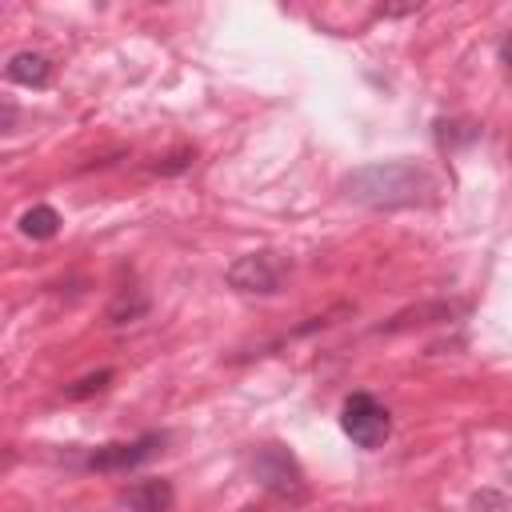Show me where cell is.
<instances>
[{
    "mask_svg": "<svg viewBox=\"0 0 512 512\" xmlns=\"http://www.w3.org/2000/svg\"><path fill=\"white\" fill-rule=\"evenodd\" d=\"M344 196L364 208H416L436 196V176L416 160H376L360 164L340 180Z\"/></svg>",
    "mask_w": 512,
    "mask_h": 512,
    "instance_id": "6da1fadb",
    "label": "cell"
},
{
    "mask_svg": "<svg viewBox=\"0 0 512 512\" xmlns=\"http://www.w3.org/2000/svg\"><path fill=\"white\" fill-rule=\"evenodd\" d=\"M340 428L356 448H380L392 436V416L372 392H352L340 404Z\"/></svg>",
    "mask_w": 512,
    "mask_h": 512,
    "instance_id": "7a4b0ae2",
    "label": "cell"
},
{
    "mask_svg": "<svg viewBox=\"0 0 512 512\" xmlns=\"http://www.w3.org/2000/svg\"><path fill=\"white\" fill-rule=\"evenodd\" d=\"M284 272L288 268L276 252H248L228 264V288H236L244 296H272V292H280Z\"/></svg>",
    "mask_w": 512,
    "mask_h": 512,
    "instance_id": "3957f363",
    "label": "cell"
},
{
    "mask_svg": "<svg viewBox=\"0 0 512 512\" xmlns=\"http://www.w3.org/2000/svg\"><path fill=\"white\" fill-rule=\"evenodd\" d=\"M252 476L260 480V488H268L272 496H300L304 492V472L300 460L284 448V444H264L252 456Z\"/></svg>",
    "mask_w": 512,
    "mask_h": 512,
    "instance_id": "277c9868",
    "label": "cell"
},
{
    "mask_svg": "<svg viewBox=\"0 0 512 512\" xmlns=\"http://www.w3.org/2000/svg\"><path fill=\"white\" fill-rule=\"evenodd\" d=\"M160 448H164V432H144L136 440H116V444L96 448L84 460V468H92V472H128V468L144 464L148 456H156Z\"/></svg>",
    "mask_w": 512,
    "mask_h": 512,
    "instance_id": "5b68a950",
    "label": "cell"
},
{
    "mask_svg": "<svg viewBox=\"0 0 512 512\" xmlns=\"http://www.w3.org/2000/svg\"><path fill=\"white\" fill-rule=\"evenodd\" d=\"M124 504H128V512H172L176 492H172L168 480L152 476V480H136V484L124 492Z\"/></svg>",
    "mask_w": 512,
    "mask_h": 512,
    "instance_id": "8992f818",
    "label": "cell"
},
{
    "mask_svg": "<svg viewBox=\"0 0 512 512\" xmlns=\"http://www.w3.org/2000/svg\"><path fill=\"white\" fill-rule=\"evenodd\" d=\"M4 76L12 84H24V88H48L52 84V60L44 52H16L8 60Z\"/></svg>",
    "mask_w": 512,
    "mask_h": 512,
    "instance_id": "52a82bcc",
    "label": "cell"
},
{
    "mask_svg": "<svg viewBox=\"0 0 512 512\" xmlns=\"http://www.w3.org/2000/svg\"><path fill=\"white\" fill-rule=\"evenodd\" d=\"M20 232L32 236V240H52L60 232V212L52 204H36L20 216Z\"/></svg>",
    "mask_w": 512,
    "mask_h": 512,
    "instance_id": "ba28073f",
    "label": "cell"
},
{
    "mask_svg": "<svg viewBox=\"0 0 512 512\" xmlns=\"http://www.w3.org/2000/svg\"><path fill=\"white\" fill-rule=\"evenodd\" d=\"M108 380H112V372L108 368H100V372H92V376H84V380H76L64 396L68 400H84V396H92V392H100V388H108Z\"/></svg>",
    "mask_w": 512,
    "mask_h": 512,
    "instance_id": "9c48e42d",
    "label": "cell"
},
{
    "mask_svg": "<svg viewBox=\"0 0 512 512\" xmlns=\"http://www.w3.org/2000/svg\"><path fill=\"white\" fill-rule=\"evenodd\" d=\"M192 156H196V152H172V156H164V160L156 164V172H160V176H176V172L192 168Z\"/></svg>",
    "mask_w": 512,
    "mask_h": 512,
    "instance_id": "30bf717a",
    "label": "cell"
},
{
    "mask_svg": "<svg viewBox=\"0 0 512 512\" xmlns=\"http://www.w3.org/2000/svg\"><path fill=\"white\" fill-rule=\"evenodd\" d=\"M500 64H504V68L512 72V32H508V36L500 40Z\"/></svg>",
    "mask_w": 512,
    "mask_h": 512,
    "instance_id": "8fae6325",
    "label": "cell"
},
{
    "mask_svg": "<svg viewBox=\"0 0 512 512\" xmlns=\"http://www.w3.org/2000/svg\"><path fill=\"white\" fill-rule=\"evenodd\" d=\"M12 120H16V108H12V104H4V132H12Z\"/></svg>",
    "mask_w": 512,
    "mask_h": 512,
    "instance_id": "7c38bea8",
    "label": "cell"
}]
</instances>
